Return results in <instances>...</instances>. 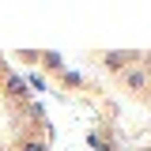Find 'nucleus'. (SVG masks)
I'll list each match as a JSON object with an SVG mask.
<instances>
[{"label":"nucleus","mask_w":151,"mask_h":151,"mask_svg":"<svg viewBox=\"0 0 151 151\" xmlns=\"http://www.w3.org/2000/svg\"><path fill=\"white\" fill-rule=\"evenodd\" d=\"M125 83H129V87H144V83H147V76L140 72V68H132V72H125Z\"/></svg>","instance_id":"1"},{"label":"nucleus","mask_w":151,"mask_h":151,"mask_svg":"<svg viewBox=\"0 0 151 151\" xmlns=\"http://www.w3.org/2000/svg\"><path fill=\"white\" fill-rule=\"evenodd\" d=\"M23 151H49V144H42V140H27Z\"/></svg>","instance_id":"2"},{"label":"nucleus","mask_w":151,"mask_h":151,"mask_svg":"<svg viewBox=\"0 0 151 151\" xmlns=\"http://www.w3.org/2000/svg\"><path fill=\"white\" fill-rule=\"evenodd\" d=\"M8 91H15V94L23 91V79H19V76H8Z\"/></svg>","instance_id":"3"},{"label":"nucleus","mask_w":151,"mask_h":151,"mask_svg":"<svg viewBox=\"0 0 151 151\" xmlns=\"http://www.w3.org/2000/svg\"><path fill=\"white\" fill-rule=\"evenodd\" d=\"M106 64H113V68H117V64H125V53H110V57H106Z\"/></svg>","instance_id":"4"}]
</instances>
